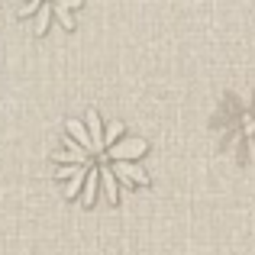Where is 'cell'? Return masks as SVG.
Returning <instances> with one entry per match:
<instances>
[{"label": "cell", "mask_w": 255, "mask_h": 255, "mask_svg": "<svg viewBox=\"0 0 255 255\" xmlns=\"http://www.w3.org/2000/svg\"><path fill=\"white\" fill-rule=\"evenodd\" d=\"M81 6H84V0H19L16 16L23 23H29V29L36 36H45L52 26H62V29L71 32Z\"/></svg>", "instance_id": "3"}, {"label": "cell", "mask_w": 255, "mask_h": 255, "mask_svg": "<svg viewBox=\"0 0 255 255\" xmlns=\"http://www.w3.org/2000/svg\"><path fill=\"white\" fill-rule=\"evenodd\" d=\"M223 123H220V145L252 165L255 162V91H233L223 97Z\"/></svg>", "instance_id": "2"}, {"label": "cell", "mask_w": 255, "mask_h": 255, "mask_svg": "<svg viewBox=\"0 0 255 255\" xmlns=\"http://www.w3.org/2000/svg\"><path fill=\"white\" fill-rule=\"evenodd\" d=\"M149 152L145 139L129 136L123 123H107L97 110H87L81 120H68L52 165L55 181L68 200L81 207L120 204L126 191L149 184L142 158Z\"/></svg>", "instance_id": "1"}]
</instances>
